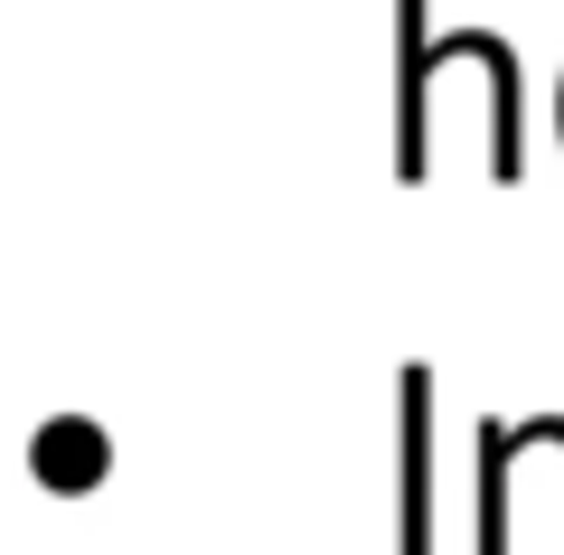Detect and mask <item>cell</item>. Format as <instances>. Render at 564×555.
I'll return each instance as SVG.
<instances>
[{
    "mask_svg": "<svg viewBox=\"0 0 564 555\" xmlns=\"http://www.w3.org/2000/svg\"><path fill=\"white\" fill-rule=\"evenodd\" d=\"M395 480H404V517H395V555H433V367H404L395 377Z\"/></svg>",
    "mask_w": 564,
    "mask_h": 555,
    "instance_id": "1",
    "label": "cell"
},
{
    "mask_svg": "<svg viewBox=\"0 0 564 555\" xmlns=\"http://www.w3.org/2000/svg\"><path fill=\"white\" fill-rule=\"evenodd\" d=\"M404 20V57H395V179L433 170V122H423V95H433V47H423V0H395Z\"/></svg>",
    "mask_w": 564,
    "mask_h": 555,
    "instance_id": "2",
    "label": "cell"
}]
</instances>
